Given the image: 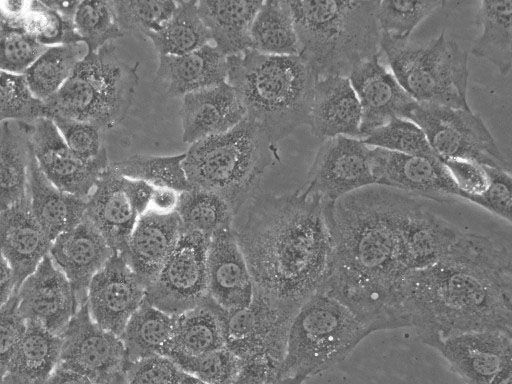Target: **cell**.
<instances>
[{
  "instance_id": "cell-1",
  "label": "cell",
  "mask_w": 512,
  "mask_h": 384,
  "mask_svg": "<svg viewBox=\"0 0 512 384\" xmlns=\"http://www.w3.org/2000/svg\"><path fill=\"white\" fill-rule=\"evenodd\" d=\"M415 195L370 185L323 203L331 260L323 290L370 333L391 330L402 266L404 222Z\"/></svg>"
},
{
  "instance_id": "cell-2",
  "label": "cell",
  "mask_w": 512,
  "mask_h": 384,
  "mask_svg": "<svg viewBox=\"0 0 512 384\" xmlns=\"http://www.w3.org/2000/svg\"><path fill=\"white\" fill-rule=\"evenodd\" d=\"M232 232L249 268L254 291L298 310L323 286L331 240L322 201L298 189L258 191L241 209Z\"/></svg>"
},
{
  "instance_id": "cell-3",
  "label": "cell",
  "mask_w": 512,
  "mask_h": 384,
  "mask_svg": "<svg viewBox=\"0 0 512 384\" xmlns=\"http://www.w3.org/2000/svg\"><path fill=\"white\" fill-rule=\"evenodd\" d=\"M392 328L412 329L426 345L469 331L512 334V258L457 251L408 273L397 292Z\"/></svg>"
},
{
  "instance_id": "cell-4",
  "label": "cell",
  "mask_w": 512,
  "mask_h": 384,
  "mask_svg": "<svg viewBox=\"0 0 512 384\" xmlns=\"http://www.w3.org/2000/svg\"><path fill=\"white\" fill-rule=\"evenodd\" d=\"M227 83L246 117L257 122L275 145L296 128L308 126L317 77L298 55H266L252 49L227 57Z\"/></svg>"
},
{
  "instance_id": "cell-5",
  "label": "cell",
  "mask_w": 512,
  "mask_h": 384,
  "mask_svg": "<svg viewBox=\"0 0 512 384\" xmlns=\"http://www.w3.org/2000/svg\"><path fill=\"white\" fill-rule=\"evenodd\" d=\"M298 56L318 78L348 77L360 62L380 53L378 1H288Z\"/></svg>"
},
{
  "instance_id": "cell-6",
  "label": "cell",
  "mask_w": 512,
  "mask_h": 384,
  "mask_svg": "<svg viewBox=\"0 0 512 384\" xmlns=\"http://www.w3.org/2000/svg\"><path fill=\"white\" fill-rule=\"evenodd\" d=\"M275 152L266 131L245 117L232 129L193 143L182 166L191 189L217 194L236 216L260 190Z\"/></svg>"
},
{
  "instance_id": "cell-7",
  "label": "cell",
  "mask_w": 512,
  "mask_h": 384,
  "mask_svg": "<svg viewBox=\"0 0 512 384\" xmlns=\"http://www.w3.org/2000/svg\"><path fill=\"white\" fill-rule=\"evenodd\" d=\"M340 300L318 290L292 318L278 377L319 375L344 361L370 335Z\"/></svg>"
},
{
  "instance_id": "cell-8",
  "label": "cell",
  "mask_w": 512,
  "mask_h": 384,
  "mask_svg": "<svg viewBox=\"0 0 512 384\" xmlns=\"http://www.w3.org/2000/svg\"><path fill=\"white\" fill-rule=\"evenodd\" d=\"M139 77L136 66L120 59L112 42L77 64L60 90L45 103L47 117L93 123L104 132L125 118L134 99Z\"/></svg>"
},
{
  "instance_id": "cell-9",
  "label": "cell",
  "mask_w": 512,
  "mask_h": 384,
  "mask_svg": "<svg viewBox=\"0 0 512 384\" xmlns=\"http://www.w3.org/2000/svg\"><path fill=\"white\" fill-rule=\"evenodd\" d=\"M380 53L400 86L416 102L471 109L467 52L444 32L425 43L381 36Z\"/></svg>"
},
{
  "instance_id": "cell-10",
  "label": "cell",
  "mask_w": 512,
  "mask_h": 384,
  "mask_svg": "<svg viewBox=\"0 0 512 384\" xmlns=\"http://www.w3.org/2000/svg\"><path fill=\"white\" fill-rule=\"evenodd\" d=\"M408 120L424 132L441 160L465 159L511 171L489 129L471 109L417 102Z\"/></svg>"
},
{
  "instance_id": "cell-11",
  "label": "cell",
  "mask_w": 512,
  "mask_h": 384,
  "mask_svg": "<svg viewBox=\"0 0 512 384\" xmlns=\"http://www.w3.org/2000/svg\"><path fill=\"white\" fill-rule=\"evenodd\" d=\"M296 312L253 291L248 306L227 313L225 347L240 361L263 360L280 370Z\"/></svg>"
},
{
  "instance_id": "cell-12",
  "label": "cell",
  "mask_w": 512,
  "mask_h": 384,
  "mask_svg": "<svg viewBox=\"0 0 512 384\" xmlns=\"http://www.w3.org/2000/svg\"><path fill=\"white\" fill-rule=\"evenodd\" d=\"M210 238L194 231H182L159 271L146 287L145 301L170 315L181 314L207 297L206 255Z\"/></svg>"
},
{
  "instance_id": "cell-13",
  "label": "cell",
  "mask_w": 512,
  "mask_h": 384,
  "mask_svg": "<svg viewBox=\"0 0 512 384\" xmlns=\"http://www.w3.org/2000/svg\"><path fill=\"white\" fill-rule=\"evenodd\" d=\"M370 147L357 138L336 136L322 141L300 190L322 203L374 185Z\"/></svg>"
},
{
  "instance_id": "cell-14",
  "label": "cell",
  "mask_w": 512,
  "mask_h": 384,
  "mask_svg": "<svg viewBox=\"0 0 512 384\" xmlns=\"http://www.w3.org/2000/svg\"><path fill=\"white\" fill-rule=\"evenodd\" d=\"M27 125L31 151L45 177L63 192L87 198L110 164L107 152L83 160L67 146L50 118L40 117Z\"/></svg>"
},
{
  "instance_id": "cell-15",
  "label": "cell",
  "mask_w": 512,
  "mask_h": 384,
  "mask_svg": "<svg viewBox=\"0 0 512 384\" xmlns=\"http://www.w3.org/2000/svg\"><path fill=\"white\" fill-rule=\"evenodd\" d=\"M60 337L57 366L78 372L94 384L125 370L126 356L120 338L92 320L87 303L79 307Z\"/></svg>"
},
{
  "instance_id": "cell-16",
  "label": "cell",
  "mask_w": 512,
  "mask_h": 384,
  "mask_svg": "<svg viewBox=\"0 0 512 384\" xmlns=\"http://www.w3.org/2000/svg\"><path fill=\"white\" fill-rule=\"evenodd\" d=\"M369 160L376 185L439 203L464 202L441 159L370 147Z\"/></svg>"
},
{
  "instance_id": "cell-17",
  "label": "cell",
  "mask_w": 512,
  "mask_h": 384,
  "mask_svg": "<svg viewBox=\"0 0 512 384\" xmlns=\"http://www.w3.org/2000/svg\"><path fill=\"white\" fill-rule=\"evenodd\" d=\"M465 384H491L512 363V334L497 330L469 331L428 344Z\"/></svg>"
},
{
  "instance_id": "cell-18",
  "label": "cell",
  "mask_w": 512,
  "mask_h": 384,
  "mask_svg": "<svg viewBox=\"0 0 512 384\" xmlns=\"http://www.w3.org/2000/svg\"><path fill=\"white\" fill-rule=\"evenodd\" d=\"M146 287L125 259L114 254L92 278L87 291V306L92 320L117 335L145 300Z\"/></svg>"
},
{
  "instance_id": "cell-19",
  "label": "cell",
  "mask_w": 512,
  "mask_h": 384,
  "mask_svg": "<svg viewBox=\"0 0 512 384\" xmlns=\"http://www.w3.org/2000/svg\"><path fill=\"white\" fill-rule=\"evenodd\" d=\"M18 311L25 322H34L61 335L80 305L66 278L47 255L16 291Z\"/></svg>"
},
{
  "instance_id": "cell-20",
  "label": "cell",
  "mask_w": 512,
  "mask_h": 384,
  "mask_svg": "<svg viewBox=\"0 0 512 384\" xmlns=\"http://www.w3.org/2000/svg\"><path fill=\"white\" fill-rule=\"evenodd\" d=\"M361 107L360 137L393 118L408 119L416 101L380 61V53L357 64L348 76Z\"/></svg>"
},
{
  "instance_id": "cell-21",
  "label": "cell",
  "mask_w": 512,
  "mask_h": 384,
  "mask_svg": "<svg viewBox=\"0 0 512 384\" xmlns=\"http://www.w3.org/2000/svg\"><path fill=\"white\" fill-rule=\"evenodd\" d=\"M139 216L128 178L109 165L87 197L84 217L100 232L114 253L122 255Z\"/></svg>"
},
{
  "instance_id": "cell-22",
  "label": "cell",
  "mask_w": 512,
  "mask_h": 384,
  "mask_svg": "<svg viewBox=\"0 0 512 384\" xmlns=\"http://www.w3.org/2000/svg\"><path fill=\"white\" fill-rule=\"evenodd\" d=\"M207 295L226 313L249 305L254 285L244 255L231 230L214 235L206 255Z\"/></svg>"
},
{
  "instance_id": "cell-23",
  "label": "cell",
  "mask_w": 512,
  "mask_h": 384,
  "mask_svg": "<svg viewBox=\"0 0 512 384\" xmlns=\"http://www.w3.org/2000/svg\"><path fill=\"white\" fill-rule=\"evenodd\" d=\"M114 254L85 217L75 228L59 235L49 250L51 260L70 282L80 306L87 301L92 278Z\"/></svg>"
},
{
  "instance_id": "cell-24",
  "label": "cell",
  "mask_w": 512,
  "mask_h": 384,
  "mask_svg": "<svg viewBox=\"0 0 512 384\" xmlns=\"http://www.w3.org/2000/svg\"><path fill=\"white\" fill-rule=\"evenodd\" d=\"M181 233L176 211L162 213L149 208L138 217L121 256L145 287L156 278Z\"/></svg>"
},
{
  "instance_id": "cell-25",
  "label": "cell",
  "mask_w": 512,
  "mask_h": 384,
  "mask_svg": "<svg viewBox=\"0 0 512 384\" xmlns=\"http://www.w3.org/2000/svg\"><path fill=\"white\" fill-rule=\"evenodd\" d=\"M361 107L348 77L318 78L309 109L311 133L321 141L345 136L360 137Z\"/></svg>"
},
{
  "instance_id": "cell-26",
  "label": "cell",
  "mask_w": 512,
  "mask_h": 384,
  "mask_svg": "<svg viewBox=\"0 0 512 384\" xmlns=\"http://www.w3.org/2000/svg\"><path fill=\"white\" fill-rule=\"evenodd\" d=\"M51 245L32 214L28 194L0 211V250L12 267L17 289L49 255Z\"/></svg>"
},
{
  "instance_id": "cell-27",
  "label": "cell",
  "mask_w": 512,
  "mask_h": 384,
  "mask_svg": "<svg viewBox=\"0 0 512 384\" xmlns=\"http://www.w3.org/2000/svg\"><path fill=\"white\" fill-rule=\"evenodd\" d=\"M180 114L182 141L188 144L224 133L246 117L242 103L227 82L183 96Z\"/></svg>"
},
{
  "instance_id": "cell-28",
  "label": "cell",
  "mask_w": 512,
  "mask_h": 384,
  "mask_svg": "<svg viewBox=\"0 0 512 384\" xmlns=\"http://www.w3.org/2000/svg\"><path fill=\"white\" fill-rule=\"evenodd\" d=\"M227 57L214 45L183 55L159 56L158 84L169 97L185 96L227 82Z\"/></svg>"
},
{
  "instance_id": "cell-29",
  "label": "cell",
  "mask_w": 512,
  "mask_h": 384,
  "mask_svg": "<svg viewBox=\"0 0 512 384\" xmlns=\"http://www.w3.org/2000/svg\"><path fill=\"white\" fill-rule=\"evenodd\" d=\"M28 197L34 218L51 242L75 228L85 216L87 198L55 187L40 170L33 153L28 169Z\"/></svg>"
},
{
  "instance_id": "cell-30",
  "label": "cell",
  "mask_w": 512,
  "mask_h": 384,
  "mask_svg": "<svg viewBox=\"0 0 512 384\" xmlns=\"http://www.w3.org/2000/svg\"><path fill=\"white\" fill-rule=\"evenodd\" d=\"M263 1L201 0L198 13L214 47L225 57L250 49V29Z\"/></svg>"
},
{
  "instance_id": "cell-31",
  "label": "cell",
  "mask_w": 512,
  "mask_h": 384,
  "mask_svg": "<svg viewBox=\"0 0 512 384\" xmlns=\"http://www.w3.org/2000/svg\"><path fill=\"white\" fill-rule=\"evenodd\" d=\"M62 340L40 324L26 322L6 367V384H40L57 367Z\"/></svg>"
},
{
  "instance_id": "cell-32",
  "label": "cell",
  "mask_w": 512,
  "mask_h": 384,
  "mask_svg": "<svg viewBox=\"0 0 512 384\" xmlns=\"http://www.w3.org/2000/svg\"><path fill=\"white\" fill-rule=\"evenodd\" d=\"M226 316L208 295L197 306L175 315L172 338L163 356L168 352L197 356L225 347Z\"/></svg>"
},
{
  "instance_id": "cell-33",
  "label": "cell",
  "mask_w": 512,
  "mask_h": 384,
  "mask_svg": "<svg viewBox=\"0 0 512 384\" xmlns=\"http://www.w3.org/2000/svg\"><path fill=\"white\" fill-rule=\"evenodd\" d=\"M28 125L4 121L0 127V211L28 194V169L31 157Z\"/></svg>"
},
{
  "instance_id": "cell-34",
  "label": "cell",
  "mask_w": 512,
  "mask_h": 384,
  "mask_svg": "<svg viewBox=\"0 0 512 384\" xmlns=\"http://www.w3.org/2000/svg\"><path fill=\"white\" fill-rule=\"evenodd\" d=\"M512 1H480L476 23L481 34L475 39L471 53L495 65L502 75L511 70L512 54Z\"/></svg>"
},
{
  "instance_id": "cell-35",
  "label": "cell",
  "mask_w": 512,
  "mask_h": 384,
  "mask_svg": "<svg viewBox=\"0 0 512 384\" xmlns=\"http://www.w3.org/2000/svg\"><path fill=\"white\" fill-rule=\"evenodd\" d=\"M173 328V315L144 300L119 336L125 350L126 365L156 355L163 356L170 344Z\"/></svg>"
},
{
  "instance_id": "cell-36",
  "label": "cell",
  "mask_w": 512,
  "mask_h": 384,
  "mask_svg": "<svg viewBox=\"0 0 512 384\" xmlns=\"http://www.w3.org/2000/svg\"><path fill=\"white\" fill-rule=\"evenodd\" d=\"M87 53L83 42L49 46L23 74L32 95L42 102L53 97Z\"/></svg>"
},
{
  "instance_id": "cell-37",
  "label": "cell",
  "mask_w": 512,
  "mask_h": 384,
  "mask_svg": "<svg viewBox=\"0 0 512 384\" xmlns=\"http://www.w3.org/2000/svg\"><path fill=\"white\" fill-rule=\"evenodd\" d=\"M250 49L266 55H298L288 1H263L250 29Z\"/></svg>"
},
{
  "instance_id": "cell-38",
  "label": "cell",
  "mask_w": 512,
  "mask_h": 384,
  "mask_svg": "<svg viewBox=\"0 0 512 384\" xmlns=\"http://www.w3.org/2000/svg\"><path fill=\"white\" fill-rule=\"evenodd\" d=\"M159 56L183 55L209 44L210 34L201 20L197 1H177L172 16L157 31L146 35Z\"/></svg>"
},
{
  "instance_id": "cell-39",
  "label": "cell",
  "mask_w": 512,
  "mask_h": 384,
  "mask_svg": "<svg viewBox=\"0 0 512 384\" xmlns=\"http://www.w3.org/2000/svg\"><path fill=\"white\" fill-rule=\"evenodd\" d=\"M175 211L182 231L198 232L210 239L220 232L231 230L235 219L231 207L223 198L199 189L179 193Z\"/></svg>"
},
{
  "instance_id": "cell-40",
  "label": "cell",
  "mask_w": 512,
  "mask_h": 384,
  "mask_svg": "<svg viewBox=\"0 0 512 384\" xmlns=\"http://www.w3.org/2000/svg\"><path fill=\"white\" fill-rule=\"evenodd\" d=\"M184 158L185 153L174 156L135 154L109 165L123 177L181 193L191 189L182 166Z\"/></svg>"
},
{
  "instance_id": "cell-41",
  "label": "cell",
  "mask_w": 512,
  "mask_h": 384,
  "mask_svg": "<svg viewBox=\"0 0 512 384\" xmlns=\"http://www.w3.org/2000/svg\"><path fill=\"white\" fill-rule=\"evenodd\" d=\"M444 4V1H378L376 19L381 36L409 40L414 29Z\"/></svg>"
},
{
  "instance_id": "cell-42",
  "label": "cell",
  "mask_w": 512,
  "mask_h": 384,
  "mask_svg": "<svg viewBox=\"0 0 512 384\" xmlns=\"http://www.w3.org/2000/svg\"><path fill=\"white\" fill-rule=\"evenodd\" d=\"M74 25L88 52H95L124 36L111 1H80L74 16Z\"/></svg>"
},
{
  "instance_id": "cell-43",
  "label": "cell",
  "mask_w": 512,
  "mask_h": 384,
  "mask_svg": "<svg viewBox=\"0 0 512 384\" xmlns=\"http://www.w3.org/2000/svg\"><path fill=\"white\" fill-rule=\"evenodd\" d=\"M362 142L368 147L429 159H440L431 148L424 132L414 122L404 118H393L373 130L362 139Z\"/></svg>"
},
{
  "instance_id": "cell-44",
  "label": "cell",
  "mask_w": 512,
  "mask_h": 384,
  "mask_svg": "<svg viewBox=\"0 0 512 384\" xmlns=\"http://www.w3.org/2000/svg\"><path fill=\"white\" fill-rule=\"evenodd\" d=\"M20 26L47 47L82 42L74 21L64 18L43 0L28 1Z\"/></svg>"
},
{
  "instance_id": "cell-45",
  "label": "cell",
  "mask_w": 512,
  "mask_h": 384,
  "mask_svg": "<svg viewBox=\"0 0 512 384\" xmlns=\"http://www.w3.org/2000/svg\"><path fill=\"white\" fill-rule=\"evenodd\" d=\"M165 357L182 372L209 384H233L240 368V360L226 347L197 356L168 352Z\"/></svg>"
},
{
  "instance_id": "cell-46",
  "label": "cell",
  "mask_w": 512,
  "mask_h": 384,
  "mask_svg": "<svg viewBox=\"0 0 512 384\" xmlns=\"http://www.w3.org/2000/svg\"><path fill=\"white\" fill-rule=\"evenodd\" d=\"M117 23L123 33L147 35L159 30L172 16L177 1L114 0L111 1Z\"/></svg>"
},
{
  "instance_id": "cell-47",
  "label": "cell",
  "mask_w": 512,
  "mask_h": 384,
  "mask_svg": "<svg viewBox=\"0 0 512 384\" xmlns=\"http://www.w3.org/2000/svg\"><path fill=\"white\" fill-rule=\"evenodd\" d=\"M40 117H47L46 105L32 95L24 75L0 70V122L30 123Z\"/></svg>"
},
{
  "instance_id": "cell-48",
  "label": "cell",
  "mask_w": 512,
  "mask_h": 384,
  "mask_svg": "<svg viewBox=\"0 0 512 384\" xmlns=\"http://www.w3.org/2000/svg\"><path fill=\"white\" fill-rule=\"evenodd\" d=\"M47 48L0 16V70L23 75Z\"/></svg>"
},
{
  "instance_id": "cell-49",
  "label": "cell",
  "mask_w": 512,
  "mask_h": 384,
  "mask_svg": "<svg viewBox=\"0 0 512 384\" xmlns=\"http://www.w3.org/2000/svg\"><path fill=\"white\" fill-rule=\"evenodd\" d=\"M50 119L67 146L81 159L94 160L107 152L103 143L104 131L97 125L60 115H52Z\"/></svg>"
},
{
  "instance_id": "cell-50",
  "label": "cell",
  "mask_w": 512,
  "mask_h": 384,
  "mask_svg": "<svg viewBox=\"0 0 512 384\" xmlns=\"http://www.w3.org/2000/svg\"><path fill=\"white\" fill-rule=\"evenodd\" d=\"M486 167L489 185L484 193L471 197L469 204L475 205L490 214L511 224L512 177L511 171Z\"/></svg>"
},
{
  "instance_id": "cell-51",
  "label": "cell",
  "mask_w": 512,
  "mask_h": 384,
  "mask_svg": "<svg viewBox=\"0 0 512 384\" xmlns=\"http://www.w3.org/2000/svg\"><path fill=\"white\" fill-rule=\"evenodd\" d=\"M125 373L128 384H180L181 370L162 355L130 363Z\"/></svg>"
},
{
  "instance_id": "cell-52",
  "label": "cell",
  "mask_w": 512,
  "mask_h": 384,
  "mask_svg": "<svg viewBox=\"0 0 512 384\" xmlns=\"http://www.w3.org/2000/svg\"><path fill=\"white\" fill-rule=\"evenodd\" d=\"M455 186L462 194V199L468 203L469 199L485 192L489 185V176L486 167L465 159H442Z\"/></svg>"
},
{
  "instance_id": "cell-53",
  "label": "cell",
  "mask_w": 512,
  "mask_h": 384,
  "mask_svg": "<svg viewBox=\"0 0 512 384\" xmlns=\"http://www.w3.org/2000/svg\"><path fill=\"white\" fill-rule=\"evenodd\" d=\"M26 322L18 311L16 292L9 301L0 308V371L4 374L9 359L20 339Z\"/></svg>"
},
{
  "instance_id": "cell-54",
  "label": "cell",
  "mask_w": 512,
  "mask_h": 384,
  "mask_svg": "<svg viewBox=\"0 0 512 384\" xmlns=\"http://www.w3.org/2000/svg\"><path fill=\"white\" fill-rule=\"evenodd\" d=\"M279 369L263 360L240 361L233 384H266L277 379Z\"/></svg>"
},
{
  "instance_id": "cell-55",
  "label": "cell",
  "mask_w": 512,
  "mask_h": 384,
  "mask_svg": "<svg viewBox=\"0 0 512 384\" xmlns=\"http://www.w3.org/2000/svg\"><path fill=\"white\" fill-rule=\"evenodd\" d=\"M16 291L14 272L0 250V308L9 301Z\"/></svg>"
},
{
  "instance_id": "cell-56",
  "label": "cell",
  "mask_w": 512,
  "mask_h": 384,
  "mask_svg": "<svg viewBox=\"0 0 512 384\" xmlns=\"http://www.w3.org/2000/svg\"><path fill=\"white\" fill-rule=\"evenodd\" d=\"M179 193L169 188H156L152 193L150 209L162 213L173 212L178 203Z\"/></svg>"
},
{
  "instance_id": "cell-57",
  "label": "cell",
  "mask_w": 512,
  "mask_h": 384,
  "mask_svg": "<svg viewBox=\"0 0 512 384\" xmlns=\"http://www.w3.org/2000/svg\"><path fill=\"white\" fill-rule=\"evenodd\" d=\"M40 384H94V382L78 372L57 366Z\"/></svg>"
},
{
  "instance_id": "cell-58",
  "label": "cell",
  "mask_w": 512,
  "mask_h": 384,
  "mask_svg": "<svg viewBox=\"0 0 512 384\" xmlns=\"http://www.w3.org/2000/svg\"><path fill=\"white\" fill-rule=\"evenodd\" d=\"M49 7L56 10L60 15L68 20L74 21L75 12L80 1H59L43 0Z\"/></svg>"
},
{
  "instance_id": "cell-59",
  "label": "cell",
  "mask_w": 512,
  "mask_h": 384,
  "mask_svg": "<svg viewBox=\"0 0 512 384\" xmlns=\"http://www.w3.org/2000/svg\"><path fill=\"white\" fill-rule=\"evenodd\" d=\"M491 384H512V363L506 365L493 379Z\"/></svg>"
},
{
  "instance_id": "cell-60",
  "label": "cell",
  "mask_w": 512,
  "mask_h": 384,
  "mask_svg": "<svg viewBox=\"0 0 512 384\" xmlns=\"http://www.w3.org/2000/svg\"><path fill=\"white\" fill-rule=\"evenodd\" d=\"M96 384H128L125 370L114 373Z\"/></svg>"
},
{
  "instance_id": "cell-61",
  "label": "cell",
  "mask_w": 512,
  "mask_h": 384,
  "mask_svg": "<svg viewBox=\"0 0 512 384\" xmlns=\"http://www.w3.org/2000/svg\"><path fill=\"white\" fill-rule=\"evenodd\" d=\"M308 379L303 376L277 378L266 384H304Z\"/></svg>"
},
{
  "instance_id": "cell-62",
  "label": "cell",
  "mask_w": 512,
  "mask_h": 384,
  "mask_svg": "<svg viewBox=\"0 0 512 384\" xmlns=\"http://www.w3.org/2000/svg\"><path fill=\"white\" fill-rule=\"evenodd\" d=\"M180 384H209L181 371Z\"/></svg>"
},
{
  "instance_id": "cell-63",
  "label": "cell",
  "mask_w": 512,
  "mask_h": 384,
  "mask_svg": "<svg viewBox=\"0 0 512 384\" xmlns=\"http://www.w3.org/2000/svg\"><path fill=\"white\" fill-rule=\"evenodd\" d=\"M0 384H6L4 374L0 371Z\"/></svg>"
}]
</instances>
